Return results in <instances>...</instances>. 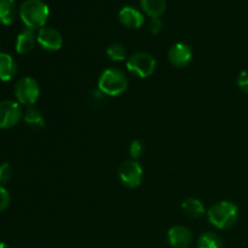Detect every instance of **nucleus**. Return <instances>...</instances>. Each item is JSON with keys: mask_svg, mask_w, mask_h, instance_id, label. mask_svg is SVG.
<instances>
[{"mask_svg": "<svg viewBox=\"0 0 248 248\" xmlns=\"http://www.w3.org/2000/svg\"><path fill=\"white\" fill-rule=\"evenodd\" d=\"M50 9L43 0H24L19 7V17L28 29H41L47 22Z\"/></svg>", "mask_w": 248, "mask_h": 248, "instance_id": "nucleus-1", "label": "nucleus"}, {"mask_svg": "<svg viewBox=\"0 0 248 248\" xmlns=\"http://www.w3.org/2000/svg\"><path fill=\"white\" fill-rule=\"evenodd\" d=\"M239 207L232 201H219L207 211L208 222L217 229H229L239 219Z\"/></svg>", "mask_w": 248, "mask_h": 248, "instance_id": "nucleus-2", "label": "nucleus"}, {"mask_svg": "<svg viewBox=\"0 0 248 248\" xmlns=\"http://www.w3.org/2000/svg\"><path fill=\"white\" fill-rule=\"evenodd\" d=\"M128 79L123 70L118 68H108L103 70L98 79V90L101 93L109 97L123 94L127 90Z\"/></svg>", "mask_w": 248, "mask_h": 248, "instance_id": "nucleus-3", "label": "nucleus"}, {"mask_svg": "<svg viewBox=\"0 0 248 248\" xmlns=\"http://www.w3.org/2000/svg\"><path fill=\"white\" fill-rule=\"evenodd\" d=\"M126 68L131 74L136 75L140 79H147L154 74L155 68H156V61L150 53L137 52L128 57L127 62H126Z\"/></svg>", "mask_w": 248, "mask_h": 248, "instance_id": "nucleus-4", "label": "nucleus"}, {"mask_svg": "<svg viewBox=\"0 0 248 248\" xmlns=\"http://www.w3.org/2000/svg\"><path fill=\"white\" fill-rule=\"evenodd\" d=\"M15 96L17 102L23 106L31 107L35 104V102L40 96V86L39 82L31 77H24L17 81L15 86Z\"/></svg>", "mask_w": 248, "mask_h": 248, "instance_id": "nucleus-5", "label": "nucleus"}, {"mask_svg": "<svg viewBox=\"0 0 248 248\" xmlns=\"http://www.w3.org/2000/svg\"><path fill=\"white\" fill-rule=\"evenodd\" d=\"M118 177L126 188H137L143 181V169L136 160H126L119 167Z\"/></svg>", "mask_w": 248, "mask_h": 248, "instance_id": "nucleus-6", "label": "nucleus"}, {"mask_svg": "<svg viewBox=\"0 0 248 248\" xmlns=\"http://www.w3.org/2000/svg\"><path fill=\"white\" fill-rule=\"evenodd\" d=\"M23 118V111L18 102L5 101L0 102V130H7L19 123Z\"/></svg>", "mask_w": 248, "mask_h": 248, "instance_id": "nucleus-7", "label": "nucleus"}, {"mask_svg": "<svg viewBox=\"0 0 248 248\" xmlns=\"http://www.w3.org/2000/svg\"><path fill=\"white\" fill-rule=\"evenodd\" d=\"M36 41L43 50L50 51V52L61 50L63 46L62 34L57 29L50 28V27H43L39 29Z\"/></svg>", "mask_w": 248, "mask_h": 248, "instance_id": "nucleus-8", "label": "nucleus"}, {"mask_svg": "<svg viewBox=\"0 0 248 248\" xmlns=\"http://www.w3.org/2000/svg\"><path fill=\"white\" fill-rule=\"evenodd\" d=\"M167 241L173 248H188L193 241V234L183 225H174L167 232Z\"/></svg>", "mask_w": 248, "mask_h": 248, "instance_id": "nucleus-9", "label": "nucleus"}, {"mask_svg": "<svg viewBox=\"0 0 248 248\" xmlns=\"http://www.w3.org/2000/svg\"><path fill=\"white\" fill-rule=\"evenodd\" d=\"M193 51L186 44L177 43L169 50V61L177 68H183L190 63Z\"/></svg>", "mask_w": 248, "mask_h": 248, "instance_id": "nucleus-10", "label": "nucleus"}, {"mask_svg": "<svg viewBox=\"0 0 248 248\" xmlns=\"http://www.w3.org/2000/svg\"><path fill=\"white\" fill-rule=\"evenodd\" d=\"M119 21L128 29H138L144 23V16L140 10L132 6H124L119 11Z\"/></svg>", "mask_w": 248, "mask_h": 248, "instance_id": "nucleus-11", "label": "nucleus"}, {"mask_svg": "<svg viewBox=\"0 0 248 248\" xmlns=\"http://www.w3.org/2000/svg\"><path fill=\"white\" fill-rule=\"evenodd\" d=\"M17 74V63L9 53L0 52V80L10 81Z\"/></svg>", "mask_w": 248, "mask_h": 248, "instance_id": "nucleus-12", "label": "nucleus"}, {"mask_svg": "<svg viewBox=\"0 0 248 248\" xmlns=\"http://www.w3.org/2000/svg\"><path fill=\"white\" fill-rule=\"evenodd\" d=\"M36 43V36L34 31L26 28L17 35L16 51L19 55H27L34 48Z\"/></svg>", "mask_w": 248, "mask_h": 248, "instance_id": "nucleus-13", "label": "nucleus"}, {"mask_svg": "<svg viewBox=\"0 0 248 248\" xmlns=\"http://www.w3.org/2000/svg\"><path fill=\"white\" fill-rule=\"evenodd\" d=\"M17 17V9L15 0H0V23L11 26Z\"/></svg>", "mask_w": 248, "mask_h": 248, "instance_id": "nucleus-14", "label": "nucleus"}, {"mask_svg": "<svg viewBox=\"0 0 248 248\" xmlns=\"http://www.w3.org/2000/svg\"><path fill=\"white\" fill-rule=\"evenodd\" d=\"M23 120L29 127L34 128V130H40L45 126V118H44L43 113L34 106L27 107L23 114Z\"/></svg>", "mask_w": 248, "mask_h": 248, "instance_id": "nucleus-15", "label": "nucleus"}, {"mask_svg": "<svg viewBox=\"0 0 248 248\" xmlns=\"http://www.w3.org/2000/svg\"><path fill=\"white\" fill-rule=\"evenodd\" d=\"M143 11L152 18L160 17L166 10V0H140Z\"/></svg>", "mask_w": 248, "mask_h": 248, "instance_id": "nucleus-16", "label": "nucleus"}, {"mask_svg": "<svg viewBox=\"0 0 248 248\" xmlns=\"http://www.w3.org/2000/svg\"><path fill=\"white\" fill-rule=\"evenodd\" d=\"M182 208H183L184 213L191 218H199L205 213V206L202 205V202L194 198L184 200L182 203Z\"/></svg>", "mask_w": 248, "mask_h": 248, "instance_id": "nucleus-17", "label": "nucleus"}, {"mask_svg": "<svg viewBox=\"0 0 248 248\" xmlns=\"http://www.w3.org/2000/svg\"><path fill=\"white\" fill-rule=\"evenodd\" d=\"M198 248H223V241L215 232H203L198 240Z\"/></svg>", "mask_w": 248, "mask_h": 248, "instance_id": "nucleus-18", "label": "nucleus"}, {"mask_svg": "<svg viewBox=\"0 0 248 248\" xmlns=\"http://www.w3.org/2000/svg\"><path fill=\"white\" fill-rule=\"evenodd\" d=\"M107 55L114 62H123L126 58V50L121 44H111L107 48Z\"/></svg>", "mask_w": 248, "mask_h": 248, "instance_id": "nucleus-19", "label": "nucleus"}, {"mask_svg": "<svg viewBox=\"0 0 248 248\" xmlns=\"http://www.w3.org/2000/svg\"><path fill=\"white\" fill-rule=\"evenodd\" d=\"M128 152H130L131 157H132L133 160L140 159V157L143 155V153H144V144H143V142L140 140H132L130 144V149H128Z\"/></svg>", "mask_w": 248, "mask_h": 248, "instance_id": "nucleus-20", "label": "nucleus"}, {"mask_svg": "<svg viewBox=\"0 0 248 248\" xmlns=\"http://www.w3.org/2000/svg\"><path fill=\"white\" fill-rule=\"evenodd\" d=\"M12 178V167L9 162L0 165V186L7 183Z\"/></svg>", "mask_w": 248, "mask_h": 248, "instance_id": "nucleus-21", "label": "nucleus"}, {"mask_svg": "<svg viewBox=\"0 0 248 248\" xmlns=\"http://www.w3.org/2000/svg\"><path fill=\"white\" fill-rule=\"evenodd\" d=\"M236 84L242 92L248 94V69L242 70V72L237 75Z\"/></svg>", "mask_w": 248, "mask_h": 248, "instance_id": "nucleus-22", "label": "nucleus"}, {"mask_svg": "<svg viewBox=\"0 0 248 248\" xmlns=\"http://www.w3.org/2000/svg\"><path fill=\"white\" fill-rule=\"evenodd\" d=\"M10 205V194L2 186H0V212H4Z\"/></svg>", "mask_w": 248, "mask_h": 248, "instance_id": "nucleus-23", "label": "nucleus"}, {"mask_svg": "<svg viewBox=\"0 0 248 248\" xmlns=\"http://www.w3.org/2000/svg\"><path fill=\"white\" fill-rule=\"evenodd\" d=\"M149 29H150V31H152V34H154V35H157V34L161 31L162 21L160 19V17H155V18L150 19Z\"/></svg>", "mask_w": 248, "mask_h": 248, "instance_id": "nucleus-24", "label": "nucleus"}, {"mask_svg": "<svg viewBox=\"0 0 248 248\" xmlns=\"http://www.w3.org/2000/svg\"><path fill=\"white\" fill-rule=\"evenodd\" d=\"M0 248H7V246L4 244V242H0Z\"/></svg>", "mask_w": 248, "mask_h": 248, "instance_id": "nucleus-25", "label": "nucleus"}]
</instances>
